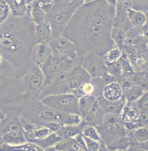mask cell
Returning <instances> with one entry per match:
<instances>
[{
  "label": "cell",
  "mask_w": 148,
  "mask_h": 151,
  "mask_svg": "<svg viewBox=\"0 0 148 151\" xmlns=\"http://www.w3.org/2000/svg\"><path fill=\"white\" fill-rule=\"evenodd\" d=\"M115 5L106 0H95L81 5L67 25L63 36L76 45L79 55H101L114 46L113 28Z\"/></svg>",
  "instance_id": "1"
},
{
  "label": "cell",
  "mask_w": 148,
  "mask_h": 151,
  "mask_svg": "<svg viewBox=\"0 0 148 151\" xmlns=\"http://www.w3.org/2000/svg\"><path fill=\"white\" fill-rule=\"evenodd\" d=\"M36 43L35 24L27 17L10 15L0 23V54L14 65L26 70L31 65V53Z\"/></svg>",
  "instance_id": "2"
},
{
  "label": "cell",
  "mask_w": 148,
  "mask_h": 151,
  "mask_svg": "<svg viewBox=\"0 0 148 151\" xmlns=\"http://www.w3.org/2000/svg\"><path fill=\"white\" fill-rule=\"evenodd\" d=\"M25 72L0 54V105L22 106L25 101L22 77Z\"/></svg>",
  "instance_id": "3"
},
{
  "label": "cell",
  "mask_w": 148,
  "mask_h": 151,
  "mask_svg": "<svg viewBox=\"0 0 148 151\" xmlns=\"http://www.w3.org/2000/svg\"><path fill=\"white\" fill-rule=\"evenodd\" d=\"M20 115L29 122L35 125L45 126L52 131H56L62 126L65 113L46 106L40 99L31 100L26 98L21 106Z\"/></svg>",
  "instance_id": "4"
},
{
  "label": "cell",
  "mask_w": 148,
  "mask_h": 151,
  "mask_svg": "<svg viewBox=\"0 0 148 151\" xmlns=\"http://www.w3.org/2000/svg\"><path fill=\"white\" fill-rule=\"evenodd\" d=\"M7 115L0 121V146L3 144L16 145L26 142L25 131L21 120V107L2 105Z\"/></svg>",
  "instance_id": "5"
},
{
  "label": "cell",
  "mask_w": 148,
  "mask_h": 151,
  "mask_svg": "<svg viewBox=\"0 0 148 151\" xmlns=\"http://www.w3.org/2000/svg\"><path fill=\"white\" fill-rule=\"evenodd\" d=\"M81 5L82 4L79 0H73L69 3L53 4L46 16V21L52 29V39L63 35L70 19Z\"/></svg>",
  "instance_id": "6"
},
{
  "label": "cell",
  "mask_w": 148,
  "mask_h": 151,
  "mask_svg": "<svg viewBox=\"0 0 148 151\" xmlns=\"http://www.w3.org/2000/svg\"><path fill=\"white\" fill-rule=\"evenodd\" d=\"M81 61L82 57L73 60L53 55L45 64L40 67L44 75L45 86L48 84L57 74L62 72H70L76 66L81 65Z\"/></svg>",
  "instance_id": "7"
},
{
  "label": "cell",
  "mask_w": 148,
  "mask_h": 151,
  "mask_svg": "<svg viewBox=\"0 0 148 151\" xmlns=\"http://www.w3.org/2000/svg\"><path fill=\"white\" fill-rule=\"evenodd\" d=\"M23 94L31 100L39 99L45 86L44 75L39 66L31 64L22 77Z\"/></svg>",
  "instance_id": "8"
},
{
  "label": "cell",
  "mask_w": 148,
  "mask_h": 151,
  "mask_svg": "<svg viewBox=\"0 0 148 151\" xmlns=\"http://www.w3.org/2000/svg\"><path fill=\"white\" fill-rule=\"evenodd\" d=\"M96 128L105 146L127 132L118 114H105L101 124L96 126Z\"/></svg>",
  "instance_id": "9"
},
{
  "label": "cell",
  "mask_w": 148,
  "mask_h": 151,
  "mask_svg": "<svg viewBox=\"0 0 148 151\" xmlns=\"http://www.w3.org/2000/svg\"><path fill=\"white\" fill-rule=\"evenodd\" d=\"M40 100L46 106L63 113H78V98L72 93L49 95Z\"/></svg>",
  "instance_id": "10"
},
{
  "label": "cell",
  "mask_w": 148,
  "mask_h": 151,
  "mask_svg": "<svg viewBox=\"0 0 148 151\" xmlns=\"http://www.w3.org/2000/svg\"><path fill=\"white\" fill-rule=\"evenodd\" d=\"M81 66L90 78L102 77L107 74V68L100 55L87 53L82 56Z\"/></svg>",
  "instance_id": "11"
},
{
  "label": "cell",
  "mask_w": 148,
  "mask_h": 151,
  "mask_svg": "<svg viewBox=\"0 0 148 151\" xmlns=\"http://www.w3.org/2000/svg\"><path fill=\"white\" fill-rule=\"evenodd\" d=\"M49 45L53 55L73 60L81 58L73 42L70 41L68 38L65 37L63 35L53 38L49 42Z\"/></svg>",
  "instance_id": "12"
},
{
  "label": "cell",
  "mask_w": 148,
  "mask_h": 151,
  "mask_svg": "<svg viewBox=\"0 0 148 151\" xmlns=\"http://www.w3.org/2000/svg\"><path fill=\"white\" fill-rule=\"evenodd\" d=\"M123 50L135 72L147 70L148 47L131 45L124 47Z\"/></svg>",
  "instance_id": "13"
},
{
  "label": "cell",
  "mask_w": 148,
  "mask_h": 151,
  "mask_svg": "<svg viewBox=\"0 0 148 151\" xmlns=\"http://www.w3.org/2000/svg\"><path fill=\"white\" fill-rule=\"evenodd\" d=\"M21 120L23 125V128L25 131V137L26 141L31 142L36 145L39 141L45 139L47 136H49L51 133H53L50 128L45 126L41 125H35L33 123L29 122L28 121L25 120L21 116Z\"/></svg>",
  "instance_id": "14"
},
{
  "label": "cell",
  "mask_w": 148,
  "mask_h": 151,
  "mask_svg": "<svg viewBox=\"0 0 148 151\" xmlns=\"http://www.w3.org/2000/svg\"><path fill=\"white\" fill-rule=\"evenodd\" d=\"M132 7V0H115L113 27L127 31L132 26L127 19V12Z\"/></svg>",
  "instance_id": "15"
},
{
  "label": "cell",
  "mask_w": 148,
  "mask_h": 151,
  "mask_svg": "<svg viewBox=\"0 0 148 151\" xmlns=\"http://www.w3.org/2000/svg\"><path fill=\"white\" fill-rule=\"evenodd\" d=\"M140 116V110L131 102H126L121 111L119 117L127 131L137 128V122Z\"/></svg>",
  "instance_id": "16"
},
{
  "label": "cell",
  "mask_w": 148,
  "mask_h": 151,
  "mask_svg": "<svg viewBox=\"0 0 148 151\" xmlns=\"http://www.w3.org/2000/svg\"><path fill=\"white\" fill-rule=\"evenodd\" d=\"M52 55H53V53L51 51L49 43L36 42L33 45L32 50H31V60L32 64L41 67Z\"/></svg>",
  "instance_id": "17"
},
{
  "label": "cell",
  "mask_w": 148,
  "mask_h": 151,
  "mask_svg": "<svg viewBox=\"0 0 148 151\" xmlns=\"http://www.w3.org/2000/svg\"><path fill=\"white\" fill-rule=\"evenodd\" d=\"M105 111H103L100 105L99 104L97 98L95 101V102L90 106V110L83 117V122L85 124H89L92 126H99L102 122L104 116H105Z\"/></svg>",
  "instance_id": "18"
},
{
  "label": "cell",
  "mask_w": 148,
  "mask_h": 151,
  "mask_svg": "<svg viewBox=\"0 0 148 151\" xmlns=\"http://www.w3.org/2000/svg\"><path fill=\"white\" fill-rule=\"evenodd\" d=\"M100 96L109 101H117L123 98V89L119 82L113 80L103 87Z\"/></svg>",
  "instance_id": "19"
},
{
  "label": "cell",
  "mask_w": 148,
  "mask_h": 151,
  "mask_svg": "<svg viewBox=\"0 0 148 151\" xmlns=\"http://www.w3.org/2000/svg\"><path fill=\"white\" fill-rule=\"evenodd\" d=\"M47 12L42 8L37 0H34L31 4L27 5L26 17H29L35 25L46 21Z\"/></svg>",
  "instance_id": "20"
},
{
  "label": "cell",
  "mask_w": 148,
  "mask_h": 151,
  "mask_svg": "<svg viewBox=\"0 0 148 151\" xmlns=\"http://www.w3.org/2000/svg\"><path fill=\"white\" fill-rule=\"evenodd\" d=\"M96 98H97L99 104L100 105L105 114L119 115L126 102L125 99L123 98L117 101H109V100L105 99L102 96H99Z\"/></svg>",
  "instance_id": "21"
},
{
  "label": "cell",
  "mask_w": 148,
  "mask_h": 151,
  "mask_svg": "<svg viewBox=\"0 0 148 151\" xmlns=\"http://www.w3.org/2000/svg\"><path fill=\"white\" fill-rule=\"evenodd\" d=\"M35 37L36 42L49 43L52 40V29L47 21L35 25Z\"/></svg>",
  "instance_id": "22"
},
{
  "label": "cell",
  "mask_w": 148,
  "mask_h": 151,
  "mask_svg": "<svg viewBox=\"0 0 148 151\" xmlns=\"http://www.w3.org/2000/svg\"><path fill=\"white\" fill-rule=\"evenodd\" d=\"M50 150L55 151H84L74 137H70L58 142Z\"/></svg>",
  "instance_id": "23"
},
{
  "label": "cell",
  "mask_w": 148,
  "mask_h": 151,
  "mask_svg": "<svg viewBox=\"0 0 148 151\" xmlns=\"http://www.w3.org/2000/svg\"><path fill=\"white\" fill-rule=\"evenodd\" d=\"M127 19L132 27H142L147 22V13L130 8L127 12Z\"/></svg>",
  "instance_id": "24"
},
{
  "label": "cell",
  "mask_w": 148,
  "mask_h": 151,
  "mask_svg": "<svg viewBox=\"0 0 148 151\" xmlns=\"http://www.w3.org/2000/svg\"><path fill=\"white\" fill-rule=\"evenodd\" d=\"M123 54H124V52H123V50L114 45L112 48L101 54L100 56L107 65H110V64H113V63L120 60L121 58L123 57Z\"/></svg>",
  "instance_id": "25"
},
{
  "label": "cell",
  "mask_w": 148,
  "mask_h": 151,
  "mask_svg": "<svg viewBox=\"0 0 148 151\" xmlns=\"http://www.w3.org/2000/svg\"><path fill=\"white\" fill-rule=\"evenodd\" d=\"M128 139L139 143L148 142V127H141L127 132Z\"/></svg>",
  "instance_id": "26"
},
{
  "label": "cell",
  "mask_w": 148,
  "mask_h": 151,
  "mask_svg": "<svg viewBox=\"0 0 148 151\" xmlns=\"http://www.w3.org/2000/svg\"><path fill=\"white\" fill-rule=\"evenodd\" d=\"M145 93H147V91H145L142 88L135 84H132L128 88L123 90V97L126 102H133L142 96V94Z\"/></svg>",
  "instance_id": "27"
},
{
  "label": "cell",
  "mask_w": 148,
  "mask_h": 151,
  "mask_svg": "<svg viewBox=\"0 0 148 151\" xmlns=\"http://www.w3.org/2000/svg\"><path fill=\"white\" fill-rule=\"evenodd\" d=\"M95 100L96 97L92 95L83 96L82 98H78V113L81 115L82 119L90 110V106H92Z\"/></svg>",
  "instance_id": "28"
},
{
  "label": "cell",
  "mask_w": 148,
  "mask_h": 151,
  "mask_svg": "<svg viewBox=\"0 0 148 151\" xmlns=\"http://www.w3.org/2000/svg\"><path fill=\"white\" fill-rule=\"evenodd\" d=\"M129 148V139L127 134L122 137L115 139L106 146V150L110 151H125L128 150Z\"/></svg>",
  "instance_id": "29"
},
{
  "label": "cell",
  "mask_w": 148,
  "mask_h": 151,
  "mask_svg": "<svg viewBox=\"0 0 148 151\" xmlns=\"http://www.w3.org/2000/svg\"><path fill=\"white\" fill-rule=\"evenodd\" d=\"M11 15L16 17L26 16L27 4L25 0H12L9 4Z\"/></svg>",
  "instance_id": "30"
},
{
  "label": "cell",
  "mask_w": 148,
  "mask_h": 151,
  "mask_svg": "<svg viewBox=\"0 0 148 151\" xmlns=\"http://www.w3.org/2000/svg\"><path fill=\"white\" fill-rule=\"evenodd\" d=\"M132 84H135L142 88L145 91L147 92L148 88V78H147V70H142V71H137L132 74L130 78Z\"/></svg>",
  "instance_id": "31"
},
{
  "label": "cell",
  "mask_w": 148,
  "mask_h": 151,
  "mask_svg": "<svg viewBox=\"0 0 148 151\" xmlns=\"http://www.w3.org/2000/svg\"><path fill=\"white\" fill-rule=\"evenodd\" d=\"M125 32L123 29L120 27H113L111 30L110 37L114 45L120 49L123 50L124 48V40H125Z\"/></svg>",
  "instance_id": "32"
},
{
  "label": "cell",
  "mask_w": 148,
  "mask_h": 151,
  "mask_svg": "<svg viewBox=\"0 0 148 151\" xmlns=\"http://www.w3.org/2000/svg\"><path fill=\"white\" fill-rule=\"evenodd\" d=\"M82 135L86 137V138H89V139H95L97 141H101L103 142L101 137L100 135L98 130L95 126H92V125H89V124H85L84 127H82Z\"/></svg>",
  "instance_id": "33"
},
{
  "label": "cell",
  "mask_w": 148,
  "mask_h": 151,
  "mask_svg": "<svg viewBox=\"0 0 148 151\" xmlns=\"http://www.w3.org/2000/svg\"><path fill=\"white\" fill-rule=\"evenodd\" d=\"M83 119L78 113H65L62 126H78L82 124Z\"/></svg>",
  "instance_id": "34"
},
{
  "label": "cell",
  "mask_w": 148,
  "mask_h": 151,
  "mask_svg": "<svg viewBox=\"0 0 148 151\" xmlns=\"http://www.w3.org/2000/svg\"><path fill=\"white\" fill-rule=\"evenodd\" d=\"M135 73L132 66L131 65L128 59L125 54H123L121 59V77L131 78L132 74Z\"/></svg>",
  "instance_id": "35"
},
{
  "label": "cell",
  "mask_w": 148,
  "mask_h": 151,
  "mask_svg": "<svg viewBox=\"0 0 148 151\" xmlns=\"http://www.w3.org/2000/svg\"><path fill=\"white\" fill-rule=\"evenodd\" d=\"M85 139V142H86V150L87 151H104L106 150V146L105 145L101 142V141H97L95 139H89V138H86Z\"/></svg>",
  "instance_id": "36"
},
{
  "label": "cell",
  "mask_w": 148,
  "mask_h": 151,
  "mask_svg": "<svg viewBox=\"0 0 148 151\" xmlns=\"http://www.w3.org/2000/svg\"><path fill=\"white\" fill-rule=\"evenodd\" d=\"M106 68L107 74L112 76L116 80L121 77V60L110 65H107Z\"/></svg>",
  "instance_id": "37"
},
{
  "label": "cell",
  "mask_w": 148,
  "mask_h": 151,
  "mask_svg": "<svg viewBox=\"0 0 148 151\" xmlns=\"http://www.w3.org/2000/svg\"><path fill=\"white\" fill-rule=\"evenodd\" d=\"M131 102L140 111H148V92L142 94V96H141L136 101Z\"/></svg>",
  "instance_id": "38"
},
{
  "label": "cell",
  "mask_w": 148,
  "mask_h": 151,
  "mask_svg": "<svg viewBox=\"0 0 148 151\" xmlns=\"http://www.w3.org/2000/svg\"><path fill=\"white\" fill-rule=\"evenodd\" d=\"M10 15L11 11L9 5L5 0H0V23L4 22Z\"/></svg>",
  "instance_id": "39"
},
{
  "label": "cell",
  "mask_w": 148,
  "mask_h": 151,
  "mask_svg": "<svg viewBox=\"0 0 148 151\" xmlns=\"http://www.w3.org/2000/svg\"><path fill=\"white\" fill-rule=\"evenodd\" d=\"M132 7L133 9L147 13V0H132Z\"/></svg>",
  "instance_id": "40"
},
{
  "label": "cell",
  "mask_w": 148,
  "mask_h": 151,
  "mask_svg": "<svg viewBox=\"0 0 148 151\" xmlns=\"http://www.w3.org/2000/svg\"><path fill=\"white\" fill-rule=\"evenodd\" d=\"M6 115H7V112H6L5 109L0 105V121H2L6 116Z\"/></svg>",
  "instance_id": "41"
},
{
  "label": "cell",
  "mask_w": 148,
  "mask_h": 151,
  "mask_svg": "<svg viewBox=\"0 0 148 151\" xmlns=\"http://www.w3.org/2000/svg\"><path fill=\"white\" fill-rule=\"evenodd\" d=\"M38 2H40L41 4H53V0H37Z\"/></svg>",
  "instance_id": "42"
},
{
  "label": "cell",
  "mask_w": 148,
  "mask_h": 151,
  "mask_svg": "<svg viewBox=\"0 0 148 151\" xmlns=\"http://www.w3.org/2000/svg\"><path fill=\"white\" fill-rule=\"evenodd\" d=\"M106 1L110 4H113V5H115V0H106Z\"/></svg>",
  "instance_id": "43"
},
{
  "label": "cell",
  "mask_w": 148,
  "mask_h": 151,
  "mask_svg": "<svg viewBox=\"0 0 148 151\" xmlns=\"http://www.w3.org/2000/svg\"><path fill=\"white\" fill-rule=\"evenodd\" d=\"M25 1H26V4H27V5H29V4H31V3H32L34 0H25Z\"/></svg>",
  "instance_id": "44"
},
{
  "label": "cell",
  "mask_w": 148,
  "mask_h": 151,
  "mask_svg": "<svg viewBox=\"0 0 148 151\" xmlns=\"http://www.w3.org/2000/svg\"><path fill=\"white\" fill-rule=\"evenodd\" d=\"M5 1H6V2H7V4H8V5H9V4H10V3L12 2V0H5Z\"/></svg>",
  "instance_id": "45"
}]
</instances>
